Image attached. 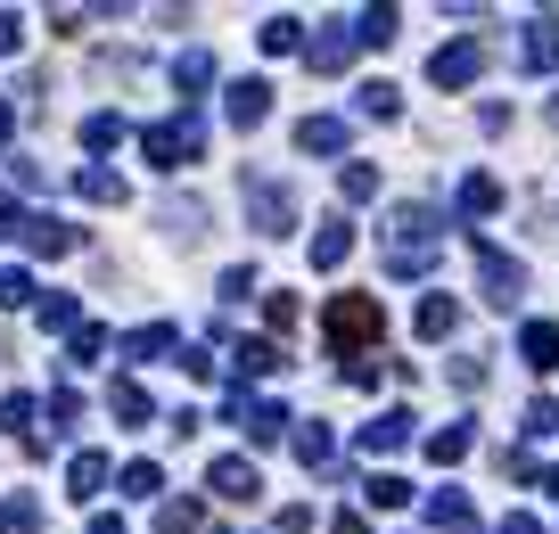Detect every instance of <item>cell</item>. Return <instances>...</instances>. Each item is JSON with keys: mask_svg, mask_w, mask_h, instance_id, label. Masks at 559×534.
<instances>
[{"mask_svg": "<svg viewBox=\"0 0 559 534\" xmlns=\"http://www.w3.org/2000/svg\"><path fill=\"white\" fill-rule=\"evenodd\" d=\"M436 247H445L436 206H395V222H387V272L395 280H420L436 263Z\"/></svg>", "mask_w": 559, "mask_h": 534, "instance_id": "cell-1", "label": "cell"}, {"mask_svg": "<svg viewBox=\"0 0 559 534\" xmlns=\"http://www.w3.org/2000/svg\"><path fill=\"white\" fill-rule=\"evenodd\" d=\"M321 330H330V346L346 353V370H355L362 346H378V337H387V313H378V296H337Z\"/></svg>", "mask_w": 559, "mask_h": 534, "instance_id": "cell-2", "label": "cell"}, {"mask_svg": "<svg viewBox=\"0 0 559 534\" xmlns=\"http://www.w3.org/2000/svg\"><path fill=\"white\" fill-rule=\"evenodd\" d=\"M140 157H149V165H165V173L198 165V157H206V124H198V115H165V124L140 132Z\"/></svg>", "mask_w": 559, "mask_h": 534, "instance_id": "cell-3", "label": "cell"}, {"mask_svg": "<svg viewBox=\"0 0 559 534\" xmlns=\"http://www.w3.org/2000/svg\"><path fill=\"white\" fill-rule=\"evenodd\" d=\"M0 247H25V256H75V231L58 214H25V206H0Z\"/></svg>", "mask_w": 559, "mask_h": 534, "instance_id": "cell-4", "label": "cell"}, {"mask_svg": "<svg viewBox=\"0 0 559 534\" xmlns=\"http://www.w3.org/2000/svg\"><path fill=\"white\" fill-rule=\"evenodd\" d=\"M247 222H256L263 239H280V231H297V198H288V182H247Z\"/></svg>", "mask_w": 559, "mask_h": 534, "instance_id": "cell-5", "label": "cell"}, {"mask_svg": "<svg viewBox=\"0 0 559 534\" xmlns=\"http://www.w3.org/2000/svg\"><path fill=\"white\" fill-rule=\"evenodd\" d=\"M477 74H485V41H477V34H469V41H445V50L428 58V83H436V91H469Z\"/></svg>", "mask_w": 559, "mask_h": 534, "instance_id": "cell-6", "label": "cell"}, {"mask_svg": "<svg viewBox=\"0 0 559 534\" xmlns=\"http://www.w3.org/2000/svg\"><path fill=\"white\" fill-rule=\"evenodd\" d=\"M231 427H247V444H280L297 420H288L280 403H263V395H247V387H239V395H231Z\"/></svg>", "mask_w": 559, "mask_h": 534, "instance_id": "cell-7", "label": "cell"}, {"mask_svg": "<svg viewBox=\"0 0 559 534\" xmlns=\"http://www.w3.org/2000/svg\"><path fill=\"white\" fill-rule=\"evenodd\" d=\"M477 280H485V305H502V313L519 305V288H526V272H519L494 239H477Z\"/></svg>", "mask_w": 559, "mask_h": 534, "instance_id": "cell-8", "label": "cell"}, {"mask_svg": "<svg viewBox=\"0 0 559 534\" xmlns=\"http://www.w3.org/2000/svg\"><path fill=\"white\" fill-rule=\"evenodd\" d=\"M223 115H231V124H239V132H256L263 115H272V83H256V74H247V83H231Z\"/></svg>", "mask_w": 559, "mask_h": 534, "instance_id": "cell-9", "label": "cell"}, {"mask_svg": "<svg viewBox=\"0 0 559 534\" xmlns=\"http://www.w3.org/2000/svg\"><path fill=\"white\" fill-rule=\"evenodd\" d=\"M206 485H214V494H223V501H256V494H263L256 461H239V452H231V461H214V469H206Z\"/></svg>", "mask_w": 559, "mask_h": 534, "instance_id": "cell-10", "label": "cell"}, {"mask_svg": "<svg viewBox=\"0 0 559 534\" xmlns=\"http://www.w3.org/2000/svg\"><path fill=\"white\" fill-rule=\"evenodd\" d=\"M346 256H355V222H346V214H330V222L313 231V272H337Z\"/></svg>", "mask_w": 559, "mask_h": 534, "instance_id": "cell-11", "label": "cell"}, {"mask_svg": "<svg viewBox=\"0 0 559 534\" xmlns=\"http://www.w3.org/2000/svg\"><path fill=\"white\" fill-rule=\"evenodd\" d=\"M355 50H362V41H355V25L337 17V25H321V41H313V50H305V58H313V74H337V66H346V58H355Z\"/></svg>", "mask_w": 559, "mask_h": 534, "instance_id": "cell-12", "label": "cell"}, {"mask_svg": "<svg viewBox=\"0 0 559 534\" xmlns=\"http://www.w3.org/2000/svg\"><path fill=\"white\" fill-rule=\"evenodd\" d=\"M428 526H445V534H477V510H469V494H461V485L428 494Z\"/></svg>", "mask_w": 559, "mask_h": 534, "instance_id": "cell-13", "label": "cell"}, {"mask_svg": "<svg viewBox=\"0 0 559 534\" xmlns=\"http://www.w3.org/2000/svg\"><path fill=\"white\" fill-rule=\"evenodd\" d=\"M297 148H305V157H337V148H346V115H305Z\"/></svg>", "mask_w": 559, "mask_h": 534, "instance_id": "cell-14", "label": "cell"}, {"mask_svg": "<svg viewBox=\"0 0 559 534\" xmlns=\"http://www.w3.org/2000/svg\"><path fill=\"white\" fill-rule=\"evenodd\" d=\"M403 444H411V411H378V420L362 427V452H371V461L378 452H403Z\"/></svg>", "mask_w": 559, "mask_h": 534, "instance_id": "cell-15", "label": "cell"}, {"mask_svg": "<svg viewBox=\"0 0 559 534\" xmlns=\"http://www.w3.org/2000/svg\"><path fill=\"white\" fill-rule=\"evenodd\" d=\"M519 353H526V370H559V321H526Z\"/></svg>", "mask_w": 559, "mask_h": 534, "instance_id": "cell-16", "label": "cell"}, {"mask_svg": "<svg viewBox=\"0 0 559 534\" xmlns=\"http://www.w3.org/2000/svg\"><path fill=\"white\" fill-rule=\"evenodd\" d=\"M182 346V337L165 330V321H149V330H132V337H115V353H124V362H157V353H173Z\"/></svg>", "mask_w": 559, "mask_h": 534, "instance_id": "cell-17", "label": "cell"}, {"mask_svg": "<svg viewBox=\"0 0 559 534\" xmlns=\"http://www.w3.org/2000/svg\"><path fill=\"white\" fill-rule=\"evenodd\" d=\"M108 411H115V420H124V427H149V387H140V378H115V387H108Z\"/></svg>", "mask_w": 559, "mask_h": 534, "instance_id": "cell-18", "label": "cell"}, {"mask_svg": "<svg viewBox=\"0 0 559 534\" xmlns=\"http://www.w3.org/2000/svg\"><path fill=\"white\" fill-rule=\"evenodd\" d=\"M108 477H115V469H108V452H75V461H66V494H75V501H91Z\"/></svg>", "mask_w": 559, "mask_h": 534, "instance_id": "cell-19", "label": "cell"}, {"mask_svg": "<svg viewBox=\"0 0 559 534\" xmlns=\"http://www.w3.org/2000/svg\"><path fill=\"white\" fill-rule=\"evenodd\" d=\"M231 370H239V378H280V370H288V353L263 346V337H247V346L231 353Z\"/></svg>", "mask_w": 559, "mask_h": 534, "instance_id": "cell-20", "label": "cell"}, {"mask_svg": "<svg viewBox=\"0 0 559 534\" xmlns=\"http://www.w3.org/2000/svg\"><path fill=\"white\" fill-rule=\"evenodd\" d=\"M297 461L305 469H337V436L321 420H297Z\"/></svg>", "mask_w": 559, "mask_h": 534, "instance_id": "cell-21", "label": "cell"}, {"mask_svg": "<svg viewBox=\"0 0 559 534\" xmlns=\"http://www.w3.org/2000/svg\"><path fill=\"white\" fill-rule=\"evenodd\" d=\"M519 58H526V66H559V17H535V25H526V41H519Z\"/></svg>", "mask_w": 559, "mask_h": 534, "instance_id": "cell-22", "label": "cell"}, {"mask_svg": "<svg viewBox=\"0 0 559 534\" xmlns=\"http://www.w3.org/2000/svg\"><path fill=\"white\" fill-rule=\"evenodd\" d=\"M75 189H83L91 206H124V198H132L124 173H108V165H83V173H75Z\"/></svg>", "mask_w": 559, "mask_h": 534, "instance_id": "cell-23", "label": "cell"}, {"mask_svg": "<svg viewBox=\"0 0 559 534\" xmlns=\"http://www.w3.org/2000/svg\"><path fill=\"white\" fill-rule=\"evenodd\" d=\"M494 206H502V182H494V173H469V182H461V222L494 214Z\"/></svg>", "mask_w": 559, "mask_h": 534, "instance_id": "cell-24", "label": "cell"}, {"mask_svg": "<svg viewBox=\"0 0 559 534\" xmlns=\"http://www.w3.org/2000/svg\"><path fill=\"white\" fill-rule=\"evenodd\" d=\"M452 321H461V305H452V296H428L411 330H420V337H428V346H436V337H452Z\"/></svg>", "mask_w": 559, "mask_h": 534, "instance_id": "cell-25", "label": "cell"}, {"mask_svg": "<svg viewBox=\"0 0 559 534\" xmlns=\"http://www.w3.org/2000/svg\"><path fill=\"white\" fill-rule=\"evenodd\" d=\"M428 461H436V469H452V461H469V420H452V427H436V436H428Z\"/></svg>", "mask_w": 559, "mask_h": 534, "instance_id": "cell-26", "label": "cell"}, {"mask_svg": "<svg viewBox=\"0 0 559 534\" xmlns=\"http://www.w3.org/2000/svg\"><path fill=\"white\" fill-rule=\"evenodd\" d=\"M395 25H403L395 9H362V17H355V41H362V50H387V41H395Z\"/></svg>", "mask_w": 559, "mask_h": 534, "instance_id": "cell-27", "label": "cell"}, {"mask_svg": "<svg viewBox=\"0 0 559 534\" xmlns=\"http://www.w3.org/2000/svg\"><path fill=\"white\" fill-rule=\"evenodd\" d=\"M115 140H124V115H108V108H99V115H83V148H91V157H108Z\"/></svg>", "mask_w": 559, "mask_h": 534, "instance_id": "cell-28", "label": "cell"}, {"mask_svg": "<svg viewBox=\"0 0 559 534\" xmlns=\"http://www.w3.org/2000/svg\"><path fill=\"white\" fill-rule=\"evenodd\" d=\"M0 427H9L17 444H41V427H34V395H9V403H0Z\"/></svg>", "mask_w": 559, "mask_h": 534, "instance_id": "cell-29", "label": "cell"}, {"mask_svg": "<svg viewBox=\"0 0 559 534\" xmlns=\"http://www.w3.org/2000/svg\"><path fill=\"white\" fill-rule=\"evenodd\" d=\"M355 108H362V115H378V124H395L403 91H395V83H362V91H355Z\"/></svg>", "mask_w": 559, "mask_h": 534, "instance_id": "cell-30", "label": "cell"}, {"mask_svg": "<svg viewBox=\"0 0 559 534\" xmlns=\"http://www.w3.org/2000/svg\"><path fill=\"white\" fill-rule=\"evenodd\" d=\"M337 198H346V206H371L378 198V165H346V173H337Z\"/></svg>", "mask_w": 559, "mask_h": 534, "instance_id": "cell-31", "label": "cell"}, {"mask_svg": "<svg viewBox=\"0 0 559 534\" xmlns=\"http://www.w3.org/2000/svg\"><path fill=\"white\" fill-rule=\"evenodd\" d=\"M124 494H132V501L165 494V469H157V461H124Z\"/></svg>", "mask_w": 559, "mask_h": 534, "instance_id": "cell-32", "label": "cell"}, {"mask_svg": "<svg viewBox=\"0 0 559 534\" xmlns=\"http://www.w3.org/2000/svg\"><path fill=\"white\" fill-rule=\"evenodd\" d=\"M0 534H41V501H0Z\"/></svg>", "mask_w": 559, "mask_h": 534, "instance_id": "cell-33", "label": "cell"}, {"mask_svg": "<svg viewBox=\"0 0 559 534\" xmlns=\"http://www.w3.org/2000/svg\"><path fill=\"white\" fill-rule=\"evenodd\" d=\"M198 518H206V510L182 494V501H165V510H157V534H198Z\"/></svg>", "mask_w": 559, "mask_h": 534, "instance_id": "cell-34", "label": "cell"}, {"mask_svg": "<svg viewBox=\"0 0 559 534\" xmlns=\"http://www.w3.org/2000/svg\"><path fill=\"white\" fill-rule=\"evenodd\" d=\"M173 83H182V91H206V83H214V58H206V50L173 58Z\"/></svg>", "mask_w": 559, "mask_h": 534, "instance_id": "cell-35", "label": "cell"}, {"mask_svg": "<svg viewBox=\"0 0 559 534\" xmlns=\"http://www.w3.org/2000/svg\"><path fill=\"white\" fill-rule=\"evenodd\" d=\"M297 41H305V25H297V17H263V50H272V58H288Z\"/></svg>", "mask_w": 559, "mask_h": 534, "instance_id": "cell-36", "label": "cell"}, {"mask_svg": "<svg viewBox=\"0 0 559 534\" xmlns=\"http://www.w3.org/2000/svg\"><path fill=\"white\" fill-rule=\"evenodd\" d=\"M362 501H371V510H403L411 485H403V477H371V485H362Z\"/></svg>", "mask_w": 559, "mask_h": 534, "instance_id": "cell-37", "label": "cell"}, {"mask_svg": "<svg viewBox=\"0 0 559 534\" xmlns=\"http://www.w3.org/2000/svg\"><path fill=\"white\" fill-rule=\"evenodd\" d=\"M41 330H66V337H75V330H83L75 296H41Z\"/></svg>", "mask_w": 559, "mask_h": 534, "instance_id": "cell-38", "label": "cell"}, {"mask_svg": "<svg viewBox=\"0 0 559 534\" xmlns=\"http://www.w3.org/2000/svg\"><path fill=\"white\" fill-rule=\"evenodd\" d=\"M34 280H25V272H0V305H9V313H17V305H34Z\"/></svg>", "mask_w": 559, "mask_h": 534, "instance_id": "cell-39", "label": "cell"}, {"mask_svg": "<svg viewBox=\"0 0 559 534\" xmlns=\"http://www.w3.org/2000/svg\"><path fill=\"white\" fill-rule=\"evenodd\" d=\"M526 436H559V403L543 395V403H526Z\"/></svg>", "mask_w": 559, "mask_h": 534, "instance_id": "cell-40", "label": "cell"}, {"mask_svg": "<svg viewBox=\"0 0 559 534\" xmlns=\"http://www.w3.org/2000/svg\"><path fill=\"white\" fill-rule=\"evenodd\" d=\"M75 420H83V395L58 387V395H50V427H75Z\"/></svg>", "mask_w": 559, "mask_h": 534, "instance_id": "cell-41", "label": "cell"}, {"mask_svg": "<svg viewBox=\"0 0 559 534\" xmlns=\"http://www.w3.org/2000/svg\"><path fill=\"white\" fill-rule=\"evenodd\" d=\"M263 321H272V330L288 337V330H297V296H272V305H263Z\"/></svg>", "mask_w": 559, "mask_h": 534, "instance_id": "cell-42", "label": "cell"}, {"mask_svg": "<svg viewBox=\"0 0 559 534\" xmlns=\"http://www.w3.org/2000/svg\"><path fill=\"white\" fill-rule=\"evenodd\" d=\"M223 296H231V305H239V296H256V272H247V263H231V272H223Z\"/></svg>", "mask_w": 559, "mask_h": 534, "instance_id": "cell-43", "label": "cell"}, {"mask_svg": "<svg viewBox=\"0 0 559 534\" xmlns=\"http://www.w3.org/2000/svg\"><path fill=\"white\" fill-rule=\"evenodd\" d=\"M91 353H108V330H91V321H83V330H75V362H91Z\"/></svg>", "mask_w": 559, "mask_h": 534, "instance_id": "cell-44", "label": "cell"}, {"mask_svg": "<svg viewBox=\"0 0 559 534\" xmlns=\"http://www.w3.org/2000/svg\"><path fill=\"white\" fill-rule=\"evenodd\" d=\"M17 41H25V17H17V9H0V58L17 50Z\"/></svg>", "mask_w": 559, "mask_h": 534, "instance_id": "cell-45", "label": "cell"}, {"mask_svg": "<svg viewBox=\"0 0 559 534\" xmlns=\"http://www.w3.org/2000/svg\"><path fill=\"white\" fill-rule=\"evenodd\" d=\"M494 534H543V526H535V518H526V510H510V518H502V526H494Z\"/></svg>", "mask_w": 559, "mask_h": 534, "instance_id": "cell-46", "label": "cell"}, {"mask_svg": "<svg viewBox=\"0 0 559 534\" xmlns=\"http://www.w3.org/2000/svg\"><path fill=\"white\" fill-rule=\"evenodd\" d=\"M330 534H362V518H355V510H337V518H330Z\"/></svg>", "mask_w": 559, "mask_h": 534, "instance_id": "cell-47", "label": "cell"}, {"mask_svg": "<svg viewBox=\"0 0 559 534\" xmlns=\"http://www.w3.org/2000/svg\"><path fill=\"white\" fill-rule=\"evenodd\" d=\"M91 534H124V518H108V510H99V518H91Z\"/></svg>", "mask_w": 559, "mask_h": 534, "instance_id": "cell-48", "label": "cell"}, {"mask_svg": "<svg viewBox=\"0 0 559 534\" xmlns=\"http://www.w3.org/2000/svg\"><path fill=\"white\" fill-rule=\"evenodd\" d=\"M9 132H17V108H9V99H0V140H9Z\"/></svg>", "mask_w": 559, "mask_h": 534, "instance_id": "cell-49", "label": "cell"}, {"mask_svg": "<svg viewBox=\"0 0 559 534\" xmlns=\"http://www.w3.org/2000/svg\"><path fill=\"white\" fill-rule=\"evenodd\" d=\"M543 494H559V469H543Z\"/></svg>", "mask_w": 559, "mask_h": 534, "instance_id": "cell-50", "label": "cell"}, {"mask_svg": "<svg viewBox=\"0 0 559 534\" xmlns=\"http://www.w3.org/2000/svg\"><path fill=\"white\" fill-rule=\"evenodd\" d=\"M551 124H559V91H551Z\"/></svg>", "mask_w": 559, "mask_h": 534, "instance_id": "cell-51", "label": "cell"}, {"mask_svg": "<svg viewBox=\"0 0 559 534\" xmlns=\"http://www.w3.org/2000/svg\"><path fill=\"white\" fill-rule=\"evenodd\" d=\"M223 534H231V526H223Z\"/></svg>", "mask_w": 559, "mask_h": 534, "instance_id": "cell-52", "label": "cell"}]
</instances>
